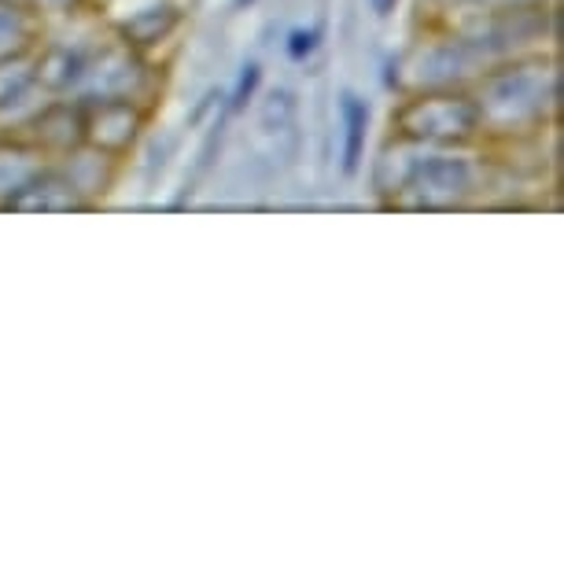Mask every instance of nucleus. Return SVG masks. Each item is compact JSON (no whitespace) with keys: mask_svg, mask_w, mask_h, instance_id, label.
I'll list each match as a JSON object with an SVG mask.
<instances>
[{"mask_svg":"<svg viewBox=\"0 0 564 564\" xmlns=\"http://www.w3.org/2000/svg\"><path fill=\"white\" fill-rule=\"evenodd\" d=\"M468 93L480 108L484 137L539 133L550 122V115L557 111V63L546 59L542 52L502 59L468 85Z\"/></svg>","mask_w":564,"mask_h":564,"instance_id":"nucleus-1","label":"nucleus"},{"mask_svg":"<svg viewBox=\"0 0 564 564\" xmlns=\"http://www.w3.org/2000/svg\"><path fill=\"white\" fill-rule=\"evenodd\" d=\"M487 163L473 148H421L406 185L391 207L410 210H454L484 196Z\"/></svg>","mask_w":564,"mask_h":564,"instance_id":"nucleus-2","label":"nucleus"},{"mask_svg":"<svg viewBox=\"0 0 564 564\" xmlns=\"http://www.w3.org/2000/svg\"><path fill=\"white\" fill-rule=\"evenodd\" d=\"M395 137L424 148H473L484 141L480 108L468 89H417L399 104Z\"/></svg>","mask_w":564,"mask_h":564,"instance_id":"nucleus-3","label":"nucleus"},{"mask_svg":"<svg viewBox=\"0 0 564 564\" xmlns=\"http://www.w3.org/2000/svg\"><path fill=\"white\" fill-rule=\"evenodd\" d=\"M155 70L148 67L144 52H137L133 45H126L122 37L100 41L93 52L85 78L74 93V100L89 104V100H133L144 108V97L155 93Z\"/></svg>","mask_w":564,"mask_h":564,"instance_id":"nucleus-4","label":"nucleus"},{"mask_svg":"<svg viewBox=\"0 0 564 564\" xmlns=\"http://www.w3.org/2000/svg\"><path fill=\"white\" fill-rule=\"evenodd\" d=\"M491 67L484 56H480V48L468 41L462 30H451V34H443V37H432V41H424V45H417L410 52V59H406V74H399V82L406 78L410 85V93H417V89H468L480 74Z\"/></svg>","mask_w":564,"mask_h":564,"instance_id":"nucleus-5","label":"nucleus"},{"mask_svg":"<svg viewBox=\"0 0 564 564\" xmlns=\"http://www.w3.org/2000/svg\"><path fill=\"white\" fill-rule=\"evenodd\" d=\"M85 108V141L97 152H108L115 159L130 155L133 144L141 141V130L148 122V108L133 100H89Z\"/></svg>","mask_w":564,"mask_h":564,"instance_id":"nucleus-6","label":"nucleus"},{"mask_svg":"<svg viewBox=\"0 0 564 564\" xmlns=\"http://www.w3.org/2000/svg\"><path fill=\"white\" fill-rule=\"evenodd\" d=\"M15 137H23L34 148H41L48 159H56L70 148H78L85 141V108L74 97H52L23 130H15Z\"/></svg>","mask_w":564,"mask_h":564,"instance_id":"nucleus-7","label":"nucleus"},{"mask_svg":"<svg viewBox=\"0 0 564 564\" xmlns=\"http://www.w3.org/2000/svg\"><path fill=\"white\" fill-rule=\"evenodd\" d=\"M52 163H56L59 174L67 177V185L78 193V199L85 207L108 196L115 177H119V159L108 155V152H97V148H89V144L70 148V152L56 155Z\"/></svg>","mask_w":564,"mask_h":564,"instance_id":"nucleus-8","label":"nucleus"},{"mask_svg":"<svg viewBox=\"0 0 564 564\" xmlns=\"http://www.w3.org/2000/svg\"><path fill=\"white\" fill-rule=\"evenodd\" d=\"M52 159L15 133H0V207L12 204L26 193V185L45 170Z\"/></svg>","mask_w":564,"mask_h":564,"instance_id":"nucleus-9","label":"nucleus"},{"mask_svg":"<svg viewBox=\"0 0 564 564\" xmlns=\"http://www.w3.org/2000/svg\"><path fill=\"white\" fill-rule=\"evenodd\" d=\"M369 100H361L358 93H339V170L344 177H355L361 166H366V144H369Z\"/></svg>","mask_w":564,"mask_h":564,"instance_id":"nucleus-10","label":"nucleus"},{"mask_svg":"<svg viewBox=\"0 0 564 564\" xmlns=\"http://www.w3.org/2000/svg\"><path fill=\"white\" fill-rule=\"evenodd\" d=\"M41 45V12L30 0H0V59Z\"/></svg>","mask_w":564,"mask_h":564,"instance_id":"nucleus-11","label":"nucleus"},{"mask_svg":"<svg viewBox=\"0 0 564 564\" xmlns=\"http://www.w3.org/2000/svg\"><path fill=\"white\" fill-rule=\"evenodd\" d=\"M82 207L85 204L67 185V177L56 170V163H48L41 170V174L26 185V193L12 204V210H82Z\"/></svg>","mask_w":564,"mask_h":564,"instance_id":"nucleus-12","label":"nucleus"},{"mask_svg":"<svg viewBox=\"0 0 564 564\" xmlns=\"http://www.w3.org/2000/svg\"><path fill=\"white\" fill-rule=\"evenodd\" d=\"M177 23H181V15L174 4H152V8L133 12L130 23L119 26V37L126 45H133L137 52H148V48L163 45V41L177 30Z\"/></svg>","mask_w":564,"mask_h":564,"instance_id":"nucleus-13","label":"nucleus"},{"mask_svg":"<svg viewBox=\"0 0 564 564\" xmlns=\"http://www.w3.org/2000/svg\"><path fill=\"white\" fill-rule=\"evenodd\" d=\"M259 89H262V67L251 59V63H243V70L237 74V85H232V93H229V111L240 115L254 97H259Z\"/></svg>","mask_w":564,"mask_h":564,"instance_id":"nucleus-14","label":"nucleus"},{"mask_svg":"<svg viewBox=\"0 0 564 564\" xmlns=\"http://www.w3.org/2000/svg\"><path fill=\"white\" fill-rule=\"evenodd\" d=\"M317 48H322V26H295L284 37V52L292 63H306Z\"/></svg>","mask_w":564,"mask_h":564,"instance_id":"nucleus-15","label":"nucleus"},{"mask_svg":"<svg viewBox=\"0 0 564 564\" xmlns=\"http://www.w3.org/2000/svg\"><path fill=\"white\" fill-rule=\"evenodd\" d=\"M457 4H473L476 12L480 8H513V4H546V0H457Z\"/></svg>","mask_w":564,"mask_h":564,"instance_id":"nucleus-16","label":"nucleus"},{"mask_svg":"<svg viewBox=\"0 0 564 564\" xmlns=\"http://www.w3.org/2000/svg\"><path fill=\"white\" fill-rule=\"evenodd\" d=\"M30 4L37 8V12H59V15H67L78 8V0H30Z\"/></svg>","mask_w":564,"mask_h":564,"instance_id":"nucleus-17","label":"nucleus"},{"mask_svg":"<svg viewBox=\"0 0 564 564\" xmlns=\"http://www.w3.org/2000/svg\"><path fill=\"white\" fill-rule=\"evenodd\" d=\"M366 4H369V12L377 15V19H391V15L399 12L402 0H366Z\"/></svg>","mask_w":564,"mask_h":564,"instance_id":"nucleus-18","label":"nucleus"}]
</instances>
